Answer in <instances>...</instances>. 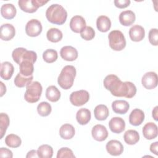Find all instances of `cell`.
Here are the masks:
<instances>
[{
    "label": "cell",
    "instance_id": "cell-25",
    "mask_svg": "<svg viewBox=\"0 0 158 158\" xmlns=\"http://www.w3.org/2000/svg\"><path fill=\"white\" fill-rule=\"evenodd\" d=\"M75 133L74 127L69 124L65 123L62 125L59 129V135L62 139H72Z\"/></svg>",
    "mask_w": 158,
    "mask_h": 158
},
{
    "label": "cell",
    "instance_id": "cell-1",
    "mask_svg": "<svg viewBox=\"0 0 158 158\" xmlns=\"http://www.w3.org/2000/svg\"><path fill=\"white\" fill-rule=\"evenodd\" d=\"M103 84L105 88L116 97L131 98L136 93V88L132 82H123L114 74L107 75L104 79Z\"/></svg>",
    "mask_w": 158,
    "mask_h": 158
},
{
    "label": "cell",
    "instance_id": "cell-43",
    "mask_svg": "<svg viewBox=\"0 0 158 158\" xmlns=\"http://www.w3.org/2000/svg\"><path fill=\"white\" fill-rule=\"evenodd\" d=\"M157 147H158V142L156 141L151 144L150 151L154 154L157 155Z\"/></svg>",
    "mask_w": 158,
    "mask_h": 158
},
{
    "label": "cell",
    "instance_id": "cell-45",
    "mask_svg": "<svg viewBox=\"0 0 158 158\" xmlns=\"http://www.w3.org/2000/svg\"><path fill=\"white\" fill-rule=\"evenodd\" d=\"M157 109H158V107L157 106H156L154 109L152 110V117L154 118V119L155 120H157V118H158V115H157V113H158V111H157Z\"/></svg>",
    "mask_w": 158,
    "mask_h": 158
},
{
    "label": "cell",
    "instance_id": "cell-5",
    "mask_svg": "<svg viewBox=\"0 0 158 158\" xmlns=\"http://www.w3.org/2000/svg\"><path fill=\"white\" fill-rule=\"evenodd\" d=\"M12 57L15 62L20 65L24 60H30L35 63L37 59V54L35 51H28L24 48H17L12 53Z\"/></svg>",
    "mask_w": 158,
    "mask_h": 158
},
{
    "label": "cell",
    "instance_id": "cell-14",
    "mask_svg": "<svg viewBox=\"0 0 158 158\" xmlns=\"http://www.w3.org/2000/svg\"><path fill=\"white\" fill-rule=\"evenodd\" d=\"M60 55L65 60L73 61L78 57V51L71 46H65L61 48Z\"/></svg>",
    "mask_w": 158,
    "mask_h": 158
},
{
    "label": "cell",
    "instance_id": "cell-21",
    "mask_svg": "<svg viewBox=\"0 0 158 158\" xmlns=\"http://www.w3.org/2000/svg\"><path fill=\"white\" fill-rule=\"evenodd\" d=\"M14 72V67L13 65L9 62H4L1 64V77L5 80H9L11 78Z\"/></svg>",
    "mask_w": 158,
    "mask_h": 158
},
{
    "label": "cell",
    "instance_id": "cell-41",
    "mask_svg": "<svg viewBox=\"0 0 158 158\" xmlns=\"http://www.w3.org/2000/svg\"><path fill=\"white\" fill-rule=\"evenodd\" d=\"M115 6L119 9H123L128 7L130 4V0H115L114 1Z\"/></svg>",
    "mask_w": 158,
    "mask_h": 158
},
{
    "label": "cell",
    "instance_id": "cell-6",
    "mask_svg": "<svg viewBox=\"0 0 158 158\" xmlns=\"http://www.w3.org/2000/svg\"><path fill=\"white\" fill-rule=\"evenodd\" d=\"M109 46L116 51L123 50L126 46L125 38L120 30H112L108 35Z\"/></svg>",
    "mask_w": 158,
    "mask_h": 158
},
{
    "label": "cell",
    "instance_id": "cell-15",
    "mask_svg": "<svg viewBox=\"0 0 158 158\" xmlns=\"http://www.w3.org/2000/svg\"><path fill=\"white\" fill-rule=\"evenodd\" d=\"M109 128L114 133H120L125 128V122L123 118L118 117L112 118L109 122Z\"/></svg>",
    "mask_w": 158,
    "mask_h": 158
},
{
    "label": "cell",
    "instance_id": "cell-8",
    "mask_svg": "<svg viewBox=\"0 0 158 158\" xmlns=\"http://www.w3.org/2000/svg\"><path fill=\"white\" fill-rule=\"evenodd\" d=\"M89 99V93L86 90H79L72 92L70 96V101L75 106H81Z\"/></svg>",
    "mask_w": 158,
    "mask_h": 158
},
{
    "label": "cell",
    "instance_id": "cell-34",
    "mask_svg": "<svg viewBox=\"0 0 158 158\" xmlns=\"http://www.w3.org/2000/svg\"><path fill=\"white\" fill-rule=\"evenodd\" d=\"M5 143L10 148H16L21 145L20 138L15 134H9L5 138Z\"/></svg>",
    "mask_w": 158,
    "mask_h": 158
},
{
    "label": "cell",
    "instance_id": "cell-30",
    "mask_svg": "<svg viewBox=\"0 0 158 158\" xmlns=\"http://www.w3.org/2000/svg\"><path fill=\"white\" fill-rule=\"evenodd\" d=\"M46 97L49 101L55 102L59 100L60 98V92L56 86L51 85L48 86L46 89Z\"/></svg>",
    "mask_w": 158,
    "mask_h": 158
},
{
    "label": "cell",
    "instance_id": "cell-42",
    "mask_svg": "<svg viewBox=\"0 0 158 158\" xmlns=\"http://www.w3.org/2000/svg\"><path fill=\"white\" fill-rule=\"evenodd\" d=\"M0 157H13L12 152L6 148H1L0 149Z\"/></svg>",
    "mask_w": 158,
    "mask_h": 158
},
{
    "label": "cell",
    "instance_id": "cell-24",
    "mask_svg": "<svg viewBox=\"0 0 158 158\" xmlns=\"http://www.w3.org/2000/svg\"><path fill=\"white\" fill-rule=\"evenodd\" d=\"M91 117V112L86 108L80 109L76 114L77 121L81 125L87 124L90 121Z\"/></svg>",
    "mask_w": 158,
    "mask_h": 158
},
{
    "label": "cell",
    "instance_id": "cell-44",
    "mask_svg": "<svg viewBox=\"0 0 158 158\" xmlns=\"http://www.w3.org/2000/svg\"><path fill=\"white\" fill-rule=\"evenodd\" d=\"M26 157L27 158H29V157H38L37 151L36 150H31V151H30L27 153V154L26 156Z\"/></svg>",
    "mask_w": 158,
    "mask_h": 158
},
{
    "label": "cell",
    "instance_id": "cell-32",
    "mask_svg": "<svg viewBox=\"0 0 158 158\" xmlns=\"http://www.w3.org/2000/svg\"><path fill=\"white\" fill-rule=\"evenodd\" d=\"M33 78V75L29 77H25L20 73H19L15 77L14 82L16 86L19 88H23L28 85L29 83H30L32 81Z\"/></svg>",
    "mask_w": 158,
    "mask_h": 158
},
{
    "label": "cell",
    "instance_id": "cell-39",
    "mask_svg": "<svg viewBox=\"0 0 158 158\" xmlns=\"http://www.w3.org/2000/svg\"><path fill=\"white\" fill-rule=\"evenodd\" d=\"M74 158L75 157V155L73 153V151L68 148H61L59 149L57 154V158Z\"/></svg>",
    "mask_w": 158,
    "mask_h": 158
},
{
    "label": "cell",
    "instance_id": "cell-46",
    "mask_svg": "<svg viewBox=\"0 0 158 158\" xmlns=\"http://www.w3.org/2000/svg\"><path fill=\"white\" fill-rule=\"evenodd\" d=\"M0 85H1V94H0V96H1V97H2L6 92V87L2 81L0 82Z\"/></svg>",
    "mask_w": 158,
    "mask_h": 158
},
{
    "label": "cell",
    "instance_id": "cell-2",
    "mask_svg": "<svg viewBox=\"0 0 158 158\" xmlns=\"http://www.w3.org/2000/svg\"><path fill=\"white\" fill-rule=\"evenodd\" d=\"M46 17L49 22L60 25L65 22L67 17V12L61 5L53 4L47 9Z\"/></svg>",
    "mask_w": 158,
    "mask_h": 158
},
{
    "label": "cell",
    "instance_id": "cell-33",
    "mask_svg": "<svg viewBox=\"0 0 158 158\" xmlns=\"http://www.w3.org/2000/svg\"><path fill=\"white\" fill-rule=\"evenodd\" d=\"M37 153L38 157L51 158L53 155V149L48 144H43L38 148Z\"/></svg>",
    "mask_w": 158,
    "mask_h": 158
},
{
    "label": "cell",
    "instance_id": "cell-31",
    "mask_svg": "<svg viewBox=\"0 0 158 158\" xmlns=\"http://www.w3.org/2000/svg\"><path fill=\"white\" fill-rule=\"evenodd\" d=\"M62 31L56 28H51L46 33L47 39L52 43H57L62 38Z\"/></svg>",
    "mask_w": 158,
    "mask_h": 158
},
{
    "label": "cell",
    "instance_id": "cell-28",
    "mask_svg": "<svg viewBox=\"0 0 158 158\" xmlns=\"http://www.w3.org/2000/svg\"><path fill=\"white\" fill-rule=\"evenodd\" d=\"M33 64L30 60L22 61L19 65V73L25 77L32 75L34 72Z\"/></svg>",
    "mask_w": 158,
    "mask_h": 158
},
{
    "label": "cell",
    "instance_id": "cell-11",
    "mask_svg": "<svg viewBox=\"0 0 158 158\" xmlns=\"http://www.w3.org/2000/svg\"><path fill=\"white\" fill-rule=\"evenodd\" d=\"M107 152L114 156H120L123 151V146L120 141L115 139H112L107 142L106 146Z\"/></svg>",
    "mask_w": 158,
    "mask_h": 158
},
{
    "label": "cell",
    "instance_id": "cell-20",
    "mask_svg": "<svg viewBox=\"0 0 158 158\" xmlns=\"http://www.w3.org/2000/svg\"><path fill=\"white\" fill-rule=\"evenodd\" d=\"M136 16L135 13L130 10H124L119 15L120 23L125 27L131 25L135 21Z\"/></svg>",
    "mask_w": 158,
    "mask_h": 158
},
{
    "label": "cell",
    "instance_id": "cell-36",
    "mask_svg": "<svg viewBox=\"0 0 158 158\" xmlns=\"http://www.w3.org/2000/svg\"><path fill=\"white\" fill-rule=\"evenodd\" d=\"M52 110V107L50 104L48 102L43 101L40 102L37 106V111L40 115L46 117L49 115Z\"/></svg>",
    "mask_w": 158,
    "mask_h": 158
},
{
    "label": "cell",
    "instance_id": "cell-19",
    "mask_svg": "<svg viewBox=\"0 0 158 158\" xmlns=\"http://www.w3.org/2000/svg\"><path fill=\"white\" fill-rule=\"evenodd\" d=\"M144 117V113L142 110L135 109L129 115V122L133 126H138L143 122Z\"/></svg>",
    "mask_w": 158,
    "mask_h": 158
},
{
    "label": "cell",
    "instance_id": "cell-10",
    "mask_svg": "<svg viewBox=\"0 0 158 158\" xmlns=\"http://www.w3.org/2000/svg\"><path fill=\"white\" fill-rule=\"evenodd\" d=\"M157 75L154 72L146 73L142 77L141 83L148 89H152L157 86Z\"/></svg>",
    "mask_w": 158,
    "mask_h": 158
},
{
    "label": "cell",
    "instance_id": "cell-38",
    "mask_svg": "<svg viewBox=\"0 0 158 158\" xmlns=\"http://www.w3.org/2000/svg\"><path fill=\"white\" fill-rule=\"evenodd\" d=\"M81 37L86 41L91 40L95 36L94 30L89 26H86V27L80 32Z\"/></svg>",
    "mask_w": 158,
    "mask_h": 158
},
{
    "label": "cell",
    "instance_id": "cell-40",
    "mask_svg": "<svg viewBox=\"0 0 158 158\" xmlns=\"http://www.w3.org/2000/svg\"><path fill=\"white\" fill-rule=\"evenodd\" d=\"M149 43L154 46L158 45V30L157 28H152L148 34Z\"/></svg>",
    "mask_w": 158,
    "mask_h": 158
},
{
    "label": "cell",
    "instance_id": "cell-35",
    "mask_svg": "<svg viewBox=\"0 0 158 158\" xmlns=\"http://www.w3.org/2000/svg\"><path fill=\"white\" fill-rule=\"evenodd\" d=\"M10 120L7 114L5 113L0 114V133H1V139L3 138L4 134L6 132V130L9 125Z\"/></svg>",
    "mask_w": 158,
    "mask_h": 158
},
{
    "label": "cell",
    "instance_id": "cell-23",
    "mask_svg": "<svg viewBox=\"0 0 158 158\" xmlns=\"http://www.w3.org/2000/svg\"><path fill=\"white\" fill-rule=\"evenodd\" d=\"M17 13L15 7L12 4H4L1 7V14L6 19H12Z\"/></svg>",
    "mask_w": 158,
    "mask_h": 158
},
{
    "label": "cell",
    "instance_id": "cell-7",
    "mask_svg": "<svg viewBox=\"0 0 158 158\" xmlns=\"http://www.w3.org/2000/svg\"><path fill=\"white\" fill-rule=\"evenodd\" d=\"M48 1L43 0H19L18 4L22 10L27 13L35 12L37 9L44 5Z\"/></svg>",
    "mask_w": 158,
    "mask_h": 158
},
{
    "label": "cell",
    "instance_id": "cell-3",
    "mask_svg": "<svg viewBox=\"0 0 158 158\" xmlns=\"http://www.w3.org/2000/svg\"><path fill=\"white\" fill-rule=\"evenodd\" d=\"M76 74L77 71L74 66L70 65L65 66L62 69L57 78L59 85L64 89L70 88L73 86Z\"/></svg>",
    "mask_w": 158,
    "mask_h": 158
},
{
    "label": "cell",
    "instance_id": "cell-4",
    "mask_svg": "<svg viewBox=\"0 0 158 158\" xmlns=\"http://www.w3.org/2000/svg\"><path fill=\"white\" fill-rule=\"evenodd\" d=\"M26 91L24 94L25 101L29 103H35L39 101L43 88L41 83L38 81H31L26 86Z\"/></svg>",
    "mask_w": 158,
    "mask_h": 158
},
{
    "label": "cell",
    "instance_id": "cell-13",
    "mask_svg": "<svg viewBox=\"0 0 158 158\" xmlns=\"http://www.w3.org/2000/svg\"><path fill=\"white\" fill-rule=\"evenodd\" d=\"M15 35L14 27L10 23H5L0 27V37L3 41H9L12 40Z\"/></svg>",
    "mask_w": 158,
    "mask_h": 158
},
{
    "label": "cell",
    "instance_id": "cell-16",
    "mask_svg": "<svg viewBox=\"0 0 158 158\" xmlns=\"http://www.w3.org/2000/svg\"><path fill=\"white\" fill-rule=\"evenodd\" d=\"M86 27L85 19L80 15L73 16L70 22V28L75 33H80Z\"/></svg>",
    "mask_w": 158,
    "mask_h": 158
},
{
    "label": "cell",
    "instance_id": "cell-29",
    "mask_svg": "<svg viewBox=\"0 0 158 158\" xmlns=\"http://www.w3.org/2000/svg\"><path fill=\"white\" fill-rule=\"evenodd\" d=\"M123 139L127 144L133 145L139 141V135L138 132L135 130H128L124 133Z\"/></svg>",
    "mask_w": 158,
    "mask_h": 158
},
{
    "label": "cell",
    "instance_id": "cell-27",
    "mask_svg": "<svg viewBox=\"0 0 158 158\" xmlns=\"http://www.w3.org/2000/svg\"><path fill=\"white\" fill-rule=\"evenodd\" d=\"M94 115L96 120L100 121L104 120L109 115V109L106 105H98L94 109Z\"/></svg>",
    "mask_w": 158,
    "mask_h": 158
},
{
    "label": "cell",
    "instance_id": "cell-37",
    "mask_svg": "<svg viewBox=\"0 0 158 158\" xmlns=\"http://www.w3.org/2000/svg\"><path fill=\"white\" fill-rule=\"evenodd\" d=\"M58 57L57 52L52 49H46L43 53V59L47 63H52L55 62Z\"/></svg>",
    "mask_w": 158,
    "mask_h": 158
},
{
    "label": "cell",
    "instance_id": "cell-17",
    "mask_svg": "<svg viewBox=\"0 0 158 158\" xmlns=\"http://www.w3.org/2000/svg\"><path fill=\"white\" fill-rule=\"evenodd\" d=\"M129 36L133 41H141L144 39L145 36L144 29L141 25H133L129 30Z\"/></svg>",
    "mask_w": 158,
    "mask_h": 158
},
{
    "label": "cell",
    "instance_id": "cell-22",
    "mask_svg": "<svg viewBox=\"0 0 158 158\" xmlns=\"http://www.w3.org/2000/svg\"><path fill=\"white\" fill-rule=\"evenodd\" d=\"M112 108L113 111L116 114H125L128 112L130 108V104L125 100H116L112 102Z\"/></svg>",
    "mask_w": 158,
    "mask_h": 158
},
{
    "label": "cell",
    "instance_id": "cell-9",
    "mask_svg": "<svg viewBox=\"0 0 158 158\" xmlns=\"http://www.w3.org/2000/svg\"><path fill=\"white\" fill-rule=\"evenodd\" d=\"M42 25L40 21L37 19H31L26 24L25 32L31 37L38 36L42 31Z\"/></svg>",
    "mask_w": 158,
    "mask_h": 158
},
{
    "label": "cell",
    "instance_id": "cell-26",
    "mask_svg": "<svg viewBox=\"0 0 158 158\" xmlns=\"http://www.w3.org/2000/svg\"><path fill=\"white\" fill-rule=\"evenodd\" d=\"M96 27L99 31L104 33L107 32L111 27V21L108 17L101 15L96 20Z\"/></svg>",
    "mask_w": 158,
    "mask_h": 158
},
{
    "label": "cell",
    "instance_id": "cell-18",
    "mask_svg": "<svg viewBox=\"0 0 158 158\" xmlns=\"http://www.w3.org/2000/svg\"><path fill=\"white\" fill-rule=\"evenodd\" d=\"M142 132L146 139L149 140L154 139L157 136V127L153 122H148L143 127Z\"/></svg>",
    "mask_w": 158,
    "mask_h": 158
},
{
    "label": "cell",
    "instance_id": "cell-12",
    "mask_svg": "<svg viewBox=\"0 0 158 158\" xmlns=\"http://www.w3.org/2000/svg\"><path fill=\"white\" fill-rule=\"evenodd\" d=\"M91 135L94 139L98 141H103L108 136V131L105 126L98 124L94 125L91 130Z\"/></svg>",
    "mask_w": 158,
    "mask_h": 158
}]
</instances>
